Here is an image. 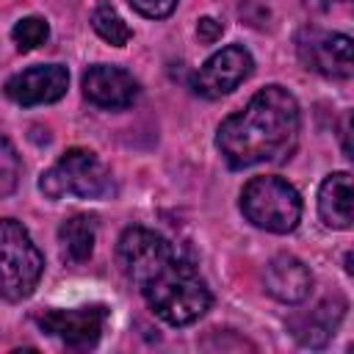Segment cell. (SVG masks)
Masks as SVG:
<instances>
[{"instance_id":"18","label":"cell","mask_w":354,"mask_h":354,"mask_svg":"<svg viewBox=\"0 0 354 354\" xmlns=\"http://www.w3.org/2000/svg\"><path fill=\"white\" fill-rule=\"evenodd\" d=\"M19 171H22L19 155H17L14 144L0 133V199L14 194V188L19 183Z\"/></svg>"},{"instance_id":"20","label":"cell","mask_w":354,"mask_h":354,"mask_svg":"<svg viewBox=\"0 0 354 354\" xmlns=\"http://www.w3.org/2000/svg\"><path fill=\"white\" fill-rule=\"evenodd\" d=\"M221 30H224V25H221L218 19H213V17H202V19H199V25H196L199 39H202V41H207V44H213V41L221 36Z\"/></svg>"},{"instance_id":"12","label":"cell","mask_w":354,"mask_h":354,"mask_svg":"<svg viewBox=\"0 0 354 354\" xmlns=\"http://www.w3.org/2000/svg\"><path fill=\"white\" fill-rule=\"evenodd\" d=\"M263 282H266L268 296H274L282 304H299L313 290L310 268L299 257H293V254H274L266 263Z\"/></svg>"},{"instance_id":"19","label":"cell","mask_w":354,"mask_h":354,"mask_svg":"<svg viewBox=\"0 0 354 354\" xmlns=\"http://www.w3.org/2000/svg\"><path fill=\"white\" fill-rule=\"evenodd\" d=\"M141 17H149V19H163L169 17L180 0H127Z\"/></svg>"},{"instance_id":"16","label":"cell","mask_w":354,"mask_h":354,"mask_svg":"<svg viewBox=\"0 0 354 354\" xmlns=\"http://www.w3.org/2000/svg\"><path fill=\"white\" fill-rule=\"evenodd\" d=\"M91 28L97 30V36L113 47H124L130 39H133V30L130 25L119 17V11L108 3V0H100L91 11Z\"/></svg>"},{"instance_id":"14","label":"cell","mask_w":354,"mask_h":354,"mask_svg":"<svg viewBox=\"0 0 354 354\" xmlns=\"http://www.w3.org/2000/svg\"><path fill=\"white\" fill-rule=\"evenodd\" d=\"M343 310H346V301H340V299L321 301L315 310H310V313H304V315L290 321L293 337L301 346H313V348L324 346L335 335V329H337V324L343 318Z\"/></svg>"},{"instance_id":"1","label":"cell","mask_w":354,"mask_h":354,"mask_svg":"<svg viewBox=\"0 0 354 354\" xmlns=\"http://www.w3.org/2000/svg\"><path fill=\"white\" fill-rule=\"evenodd\" d=\"M301 111L285 86L260 88L243 111L227 116L216 130V147L230 169L279 163L299 144Z\"/></svg>"},{"instance_id":"10","label":"cell","mask_w":354,"mask_h":354,"mask_svg":"<svg viewBox=\"0 0 354 354\" xmlns=\"http://www.w3.org/2000/svg\"><path fill=\"white\" fill-rule=\"evenodd\" d=\"M69 88V72L61 64H36L17 75H11L3 86L6 97L17 105H47L66 94Z\"/></svg>"},{"instance_id":"4","label":"cell","mask_w":354,"mask_h":354,"mask_svg":"<svg viewBox=\"0 0 354 354\" xmlns=\"http://www.w3.org/2000/svg\"><path fill=\"white\" fill-rule=\"evenodd\" d=\"M44 274V254L17 218H0V296L25 301Z\"/></svg>"},{"instance_id":"3","label":"cell","mask_w":354,"mask_h":354,"mask_svg":"<svg viewBox=\"0 0 354 354\" xmlns=\"http://www.w3.org/2000/svg\"><path fill=\"white\" fill-rule=\"evenodd\" d=\"M39 191L47 199H108L113 194L111 169L97 158V152L72 147L39 177Z\"/></svg>"},{"instance_id":"6","label":"cell","mask_w":354,"mask_h":354,"mask_svg":"<svg viewBox=\"0 0 354 354\" xmlns=\"http://www.w3.org/2000/svg\"><path fill=\"white\" fill-rule=\"evenodd\" d=\"M351 36L332 33L321 28H301L296 36V55L299 61L324 77H351L354 55H351Z\"/></svg>"},{"instance_id":"13","label":"cell","mask_w":354,"mask_h":354,"mask_svg":"<svg viewBox=\"0 0 354 354\" xmlns=\"http://www.w3.org/2000/svg\"><path fill=\"white\" fill-rule=\"evenodd\" d=\"M318 213L321 221L332 230H351L354 221V188L348 171L329 174L318 188Z\"/></svg>"},{"instance_id":"8","label":"cell","mask_w":354,"mask_h":354,"mask_svg":"<svg viewBox=\"0 0 354 354\" xmlns=\"http://www.w3.org/2000/svg\"><path fill=\"white\" fill-rule=\"evenodd\" d=\"M254 72V58L241 44H227L218 53H213L191 77V88L207 100L224 97L235 91L249 75Z\"/></svg>"},{"instance_id":"7","label":"cell","mask_w":354,"mask_h":354,"mask_svg":"<svg viewBox=\"0 0 354 354\" xmlns=\"http://www.w3.org/2000/svg\"><path fill=\"white\" fill-rule=\"evenodd\" d=\"M36 324L58 337L69 348H94L97 340L102 337V329L108 324V307L105 304H83V307H69V310H44Z\"/></svg>"},{"instance_id":"11","label":"cell","mask_w":354,"mask_h":354,"mask_svg":"<svg viewBox=\"0 0 354 354\" xmlns=\"http://www.w3.org/2000/svg\"><path fill=\"white\" fill-rule=\"evenodd\" d=\"M83 94L97 108L119 111L138 100V80L122 66L94 64L83 72Z\"/></svg>"},{"instance_id":"17","label":"cell","mask_w":354,"mask_h":354,"mask_svg":"<svg viewBox=\"0 0 354 354\" xmlns=\"http://www.w3.org/2000/svg\"><path fill=\"white\" fill-rule=\"evenodd\" d=\"M47 36H50V25L41 17H25V19H19L11 28V39H14V44H17L19 53L36 50L39 44L47 41Z\"/></svg>"},{"instance_id":"2","label":"cell","mask_w":354,"mask_h":354,"mask_svg":"<svg viewBox=\"0 0 354 354\" xmlns=\"http://www.w3.org/2000/svg\"><path fill=\"white\" fill-rule=\"evenodd\" d=\"M138 290L149 310L171 326H188L199 321L213 304L210 288L205 285L199 271L177 252L163 266H158L138 285Z\"/></svg>"},{"instance_id":"5","label":"cell","mask_w":354,"mask_h":354,"mask_svg":"<svg viewBox=\"0 0 354 354\" xmlns=\"http://www.w3.org/2000/svg\"><path fill=\"white\" fill-rule=\"evenodd\" d=\"M241 213L266 232H293L301 221V196L282 177H252L241 191Z\"/></svg>"},{"instance_id":"9","label":"cell","mask_w":354,"mask_h":354,"mask_svg":"<svg viewBox=\"0 0 354 354\" xmlns=\"http://www.w3.org/2000/svg\"><path fill=\"white\" fill-rule=\"evenodd\" d=\"M174 254L171 243L147 227H127L116 241V263L122 274L138 288L158 266Z\"/></svg>"},{"instance_id":"15","label":"cell","mask_w":354,"mask_h":354,"mask_svg":"<svg viewBox=\"0 0 354 354\" xmlns=\"http://www.w3.org/2000/svg\"><path fill=\"white\" fill-rule=\"evenodd\" d=\"M94 241H97V218L77 213L69 216L66 221H61L58 227V246H61V257L66 263H86L94 252Z\"/></svg>"}]
</instances>
